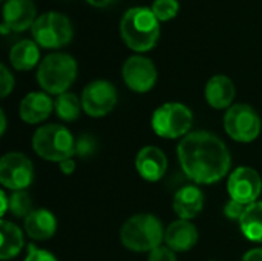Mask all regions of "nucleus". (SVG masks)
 <instances>
[{
  "mask_svg": "<svg viewBox=\"0 0 262 261\" xmlns=\"http://www.w3.org/2000/svg\"><path fill=\"white\" fill-rule=\"evenodd\" d=\"M177 154L181 169L196 185L218 183L232 166L226 143L207 131H195L183 137Z\"/></svg>",
  "mask_w": 262,
  "mask_h": 261,
  "instance_id": "1",
  "label": "nucleus"
},
{
  "mask_svg": "<svg viewBox=\"0 0 262 261\" xmlns=\"http://www.w3.org/2000/svg\"><path fill=\"white\" fill-rule=\"evenodd\" d=\"M123 42L137 52H146L155 48L160 38V20L150 8L135 6L124 12L120 22Z\"/></svg>",
  "mask_w": 262,
  "mask_h": 261,
  "instance_id": "2",
  "label": "nucleus"
},
{
  "mask_svg": "<svg viewBox=\"0 0 262 261\" xmlns=\"http://www.w3.org/2000/svg\"><path fill=\"white\" fill-rule=\"evenodd\" d=\"M164 232L160 218L152 214H137L123 225L120 240L132 252H150L161 246Z\"/></svg>",
  "mask_w": 262,
  "mask_h": 261,
  "instance_id": "3",
  "label": "nucleus"
},
{
  "mask_svg": "<svg viewBox=\"0 0 262 261\" xmlns=\"http://www.w3.org/2000/svg\"><path fill=\"white\" fill-rule=\"evenodd\" d=\"M77 78V62L64 52L46 55L37 69V82L46 94L60 95L68 92Z\"/></svg>",
  "mask_w": 262,
  "mask_h": 261,
  "instance_id": "4",
  "label": "nucleus"
},
{
  "mask_svg": "<svg viewBox=\"0 0 262 261\" xmlns=\"http://www.w3.org/2000/svg\"><path fill=\"white\" fill-rule=\"evenodd\" d=\"M32 149L38 157L60 163L75 154V140L71 131L61 125H43L34 132Z\"/></svg>",
  "mask_w": 262,
  "mask_h": 261,
  "instance_id": "5",
  "label": "nucleus"
},
{
  "mask_svg": "<svg viewBox=\"0 0 262 261\" xmlns=\"http://www.w3.org/2000/svg\"><path fill=\"white\" fill-rule=\"evenodd\" d=\"M32 38L41 48L58 49L68 46L74 38L71 20L61 12H45L37 17L31 28Z\"/></svg>",
  "mask_w": 262,
  "mask_h": 261,
  "instance_id": "6",
  "label": "nucleus"
},
{
  "mask_svg": "<svg viewBox=\"0 0 262 261\" xmlns=\"http://www.w3.org/2000/svg\"><path fill=\"white\" fill-rule=\"evenodd\" d=\"M152 129L163 138H180L190 134L193 125L192 111L178 102L164 103L152 114Z\"/></svg>",
  "mask_w": 262,
  "mask_h": 261,
  "instance_id": "7",
  "label": "nucleus"
},
{
  "mask_svg": "<svg viewBox=\"0 0 262 261\" xmlns=\"http://www.w3.org/2000/svg\"><path fill=\"white\" fill-rule=\"evenodd\" d=\"M224 129L235 142L250 143L261 134V118L250 105H232L224 115Z\"/></svg>",
  "mask_w": 262,
  "mask_h": 261,
  "instance_id": "8",
  "label": "nucleus"
},
{
  "mask_svg": "<svg viewBox=\"0 0 262 261\" xmlns=\"http://www.w3.org/2000/svg\"><path fill=\"white\" fill-rule=\"evenodd\" d=\"M34 182V166L20 152H8L0 160V183L9 191H26Z\"/></svg>",
  "mask_w": 262,
  "mask_h": 261,
  "instance_id": "9",
  "label": "nucleus"
},
{
  "mask_svg": "<svg viewBox=\"0 0 262 261\" xmlns=\"http://www.w3.org/2000/svg\"><path fill=\"white\" fill-rule=\"evenodd\" d=\"M117 100V89L107 80H94L81 92L83 111L95 118L107 115L115 108Z\"/></svg>",
  "mask_w": 262,
  "mask_h": 261,
  "instance_id": "10",
  "label": "nucleus"
},
{
  "mask_svg": "<svg viewBox=\"0 0 262 261\" xmlns=\"http://www.w3.org/2000/svg\"><path fill=\"white\" fill-rule=\"evenodd\" d=\"M227 192L232 200L246 206L258 202L262 192V180L258 171L249 166H239L230 172L227 180Z\"/></svg>",
  "mask_w": 262,
  "mask_h": 261,
  "instance_id": "11",
  "label": "nucleus"
},
{
  "mask_svg": "<svg viewBox=\"0 0 262 261\" xmlns=\"http://www.w3.org/2000/svg\"><path fill=\"white\" fill-rule=\"evenodd\" d=\"M121 74L127 88L140 94L150 91L158 78V72L154 62L143 55L129 57L123 65Z\"/></svg>",
  "mask_w": 262,
  "mask_h": 261,
  "instance_id": "12",
  "label": "nucleus"
},
{
  "mask_svg": "<svg viewBox=\"0 0 262 261\" xmlns=\"http://www.w3.org/2000/svg\"><path fill=\"white\" fill-rule=\"evenodd\" d=\"M37 20V8L32 0H6L3 6V23L2 34L9 31L21 32L32 28Z\"/></svg>",
  "mask_w": 262,
  "mask_h": 261,
  "instance_id": "13",
  "label": "nucleus"
},
{
  "mask_svg": "<svg viewBox=\"0 0 262 261\" xmlns=\"http://www.w3.org/2000/svg\"><path fill=\"white\" fill-rule=\"evenodd\" d=\"M135 168L146 182H158L167 171V157L157 146H144L138 151Z\"/></svg>",
  "mask_w": 262,
  "mask_h": 261,
  "instance_id": "14",
  "label": "nucleus"
},
{
  "mask_svg": "<svg viewBox=\"0 0 262 261\" xmlns=\"http://www.w3.org/2000/svg\"><path fill=\"white\" fill-rule=\"evenodd\" d=\"M204 208V194L196 185H186L173 195V211L181 220H192Z\"/></svg>",
  "mask_w": 262,
  "mask_h": 261,
  "instance_id": "15",
  "label": "nucleus"
},
{
  "mask_svg": "<svg viewBox=\"0 0 262 261\" xmlns=\"http://www.w3.org/2000/svg\"><path fill=\"white\" fill-rule=\"evenodd\" d=\"M166 246L175 252H187L198 242V229L189 220H177L170 223L164 232Z\"/></svg>",
  "mask_w": 262,
  "mask_h": 261,
  "instance_id": "16",
  "label": "nucleus"
},
{
  "mask_svg": "<svg viewBox=\"0 0 262 261\" xmlns=\"http://www.w3.org/2000/svg\"><path fill=\"white\" fill-rule=\"evenodd\" d=\"M54 109V102L46 92H29L18 106L20 118L29 125L45 122Z\"/></svg>",
  "mask_w": 262,
  "mask_h": 261,
  "instance_id": "17",
  "label": "nucleus"
},
{
  "mask_svg": "<svg viewBox=\"0 0 262 261\" xmlns=\"http://www.w3.org/2000/svg\"><path fill=\"white\" fill-rule=\"evenodd\" d=\"M206 102L215 109H229L235 100V83L227 75H213L204 89Z\"/></svg>",
  "mask_w": 262,
  "mask_h": 261,
  "instance_id": "18",
  "label": "nucleus"
},
{
  "mask_svg": "<svg viewBox=\"0 0 262 261\" xmlns=\"http://www.w3.org/2000/svg\"><path fill=\"white\" fill-rule=\"evenodd\" d=\"M25 231L26 234L37 242L49 240L57 231V218L48 209H34L25 218Z\"/></svg>",
  "mask_w": 262,
  "mask_h": 261,
  "instance_id": "19",
  "label": "nucleus"
},
{
  "mask_svg": "<svg viewBox=\"0 0 262 261\" xmlns=\"http://www.w3.org/2000/svg\"><path fill=\"white\" fill-rule=\"evenodd\" d=\"M40 49L34 40H20L9 51V63L17 71H29L37 66Z\"/></svg>",
  "mask_w": 262,
  "mask_h": 261,
  "instance_id": "20",
  "label": "nucleus"
},
{
  "mask_svg": "<svg viewBox=\"0 0 262 261\" xmlns=\"http://www.w3.org/2000/svg\"><path fill=\"white\" fill-rule=\"evenodd\" d=\"M0 237H2V245H0V258L2 261H8L14 257H17L25 245L23 240V232L21 229L6 220H2L0 223Z\"/></svg>",
  "mask_w": 262,
  "mask_h": 261,
  "instance_id": "21",
  "label": "nucleus"
},
{
  "mask_svg": "<svg viewBox=\"0 0 262 261\" xmlns=\"http://www.w3.org/2000/svg\"><path fill=\"white\" fill-rule=\"evenodd\" d=\"M243 235L255 243H262V202H255L247 206L239 220Z\"/></svg>",
  "mask_w": 262,
  "mask_h": 261,
  "instance_id": "22",
  "label": "nucleus"
},
{
  "mask_svg": "<svg viewBox=\"0 0 262 261\" xmlns=\"http://www.w3.org/2000/svg\"><path fill=\"white\" fill-rule=\"evenodd\" d=\"M54 109L57 112V117L63 122H74L80 117V112L83 109L81 98H78L72 92L60 94L54 102Z\"/></svg>",
  "mask_w": 262,
  "mask_h": 261,
  "instance_id": "23",
  "label": "nucleus"
},
{
  "mask_svg": "<svg viewBox=\"0 0 262 261\" xmlns=\"http://www.w3.org/2000/svg\"><path fill=\"white\" fill-rule=\"evenodd\" d=\"M9 197V212L17 218H26L32 209L31 195L26 191H14Z\"/></svg>",
  "mask_w": 262,
  "mask_h": 261,
  "instance_id": "24",
  "label": "nucleus"
},
{
  "mask_svg": "<svg viewBox=\"0 0 262 261\" xmlns=\"http://www.w3.org/2000/svg\"><path fill=\"white\" fill-rule=\"evenodd\" d=\"M150 9L160 22H169L178 14L180 3L178 0H154Z\"/></svg>",
  "mask_w": 262,
  "mask_h": 261,
  "instance_id": "25",
  "label": "nucleus"
},
{
  "mask_svg": "<svg viewBox=\"0 0 262 261\" xmlns=\"http://www.w3.org/2000/svg\"><path fill=\"white\" fill-rule=\"evenodd\" d=\"M95 152V140L89 134H83L77 142H75V154L80 157H89Z\"/></svg>",
  "mask_w": 262,
  "mask_h": 261,
  "instance_id": "26",
  "label": "nucleus"
},
{
  "mask_svg": "<svg viewBox=\"0 0 262 261\" xmlns=\"http://www.w3.org/2000/svg\"><path fill=\"white\" fill-rule=\"evenodd\" d=\"M246 209H247L246 205H243V203H239V202L230 198V200L226 203V206H224V214H226V217H227L229 220H238V222H239L241 217L244 215Z\"/></svg>",
  "mask_w": 262,
  "mask_h": 261,
  "instance_id": "27",
  "label": "nucleus"
},
{
  "mask_svg": "<svg viewBox=\"0 0 262 261\" xmlns=\"http://www.w3.org/2000/svg\"><path fill=\"white\" fill-rule=\"evenodd\" d=\"M14 89V77L5 65H0V95L5 98Z\"/></svg>",
  "mask_w": 262,
  "mask_h": 261,
  "instance_id": "28",
  "label": "nucleus"
},
{
  "mask_svg": "<svg viewBox=\"0 0 262 261\" xmlns=\"http://www.w3.org/2000/svg\"><path fill=\"white\" fill-rule=\"evenodd\" d=\"M149 261H177V255L170 248L158 246L149 252Z\"/></svg>",
  "mask_w": 262,
  "mask_h": 261,
  "instance_id": "29",
  "label": "nucleus"
},
{
  "mask_svg": "<svg viewBox=\"0 0 262 261\" xmlns=\"http://www.w3.org/2000/svg\"><path fill=\"white\" fill-rule=\"evenodd\" d=\"M25 261H57V258L51 252H48L45 249H37L35 246L31 245V246H28V255H26Z\"/></svg>",
  "mask_w": 262,
  "mask_h": 261,
  "instance_id": "30",
  "label": "nucleus"
},
{
  "mask_svg": "<svg viewBox=\"0 0 262 261\" xmlns=\"http://www.w3.org/2000/svg\"><path fill=\"white\" fill-rule=\"evenodd\" d=\"M58 166H60V171H61L64 175H71V174L75 171V162H74L72 158H68V160L60 162Z\"/></svg>",
  "mask_w": 262,
  "mask_h": 261,
  "instance_id": "31",
  "label": "nucleus"
},
{
  "mask_svg": "<svg viewBox=\"0 0 262 261\" xmlns=\"http://www.w3.org/2000/svg\"><path fill=\"white\" fill-rule=\"evenodd\" d=\"M241 261H262V248H256V249H250L249 252L244 254Z\"/></svg>",
  "mask_w": 262,
  "mask_h": 261,
  "instance_id": "32",
  "label": "nucleus"
},
{
  "mask_svg": "<svg viewBox=\"0 0 262 261\" xmlns=\"http://www.w3.org/2000/svg\"><path fill=\"white\" fill-rule=\"evenodd\" d=\"M0 200H2V211H0V215L5 217V214L9 211V197L6 195L5 191H0Z\"/></svg>",
  "mask_w": 262,
  "mask_h": 261,
  "instance_id": "33",
  "label": "nucleus"
},
{
  "mask_svg": "<svg viewBox=\"0 0 262 261\" xmlns=\"http://www.w3.org/2000/svg\"><path fill=\"white\" fill-rule=\"evenodd\" d=\"M89 5H92V6H95V8H104V6H107V5H111L114 0H86Z\"/></svg>",
  "mask_w": 262,
  "mask_h": 261,
  "instance_id": "34",
  "label": "nucleus"
},
{
  "mask_svg": "<svg viewBox=\"0 0 262 261\" xmlns=\"http://www.w3.org/2000/svg\"><path fill=\"white\" fill-rule=\"evenodd\" d=\"M0 117H2V128H0V132L5 134V129H6V117H5V111H0Z\"/></svg>",
  "mask_w": 262,
  "mask_h": 261,
  "instance_id": "35",
  "label": "nucleus"
},
{
  "mask_svg": "<svg viewBox=\"0 0 262 261\" xmlns=\"http://www.w3.org/2000/svg\"><path fill=\"white\" fill-rule=\"evenodd\" d=\"M213 261H215V260H213Z\"/></svg>",
  "mask_w": 262,
  "mask_h": 261,
  "instance_id": "36",
  "label": "nucleus"
}]
</instances>
